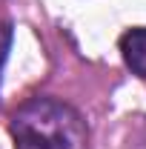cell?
Masks as SVG:
<instances>
[{
  "label": "cell",
  "instance_id": "obj_1",
  "mask_svg": "<svg viewBox=\"0 0 146 149\" xmlns=\"http://www.w3.org/2000/svg\"><path fill=\"white\" fill-rule=\"evenodd\" d=\"M17 149H86V123L77 112L55 97H32L12 118Z\"/></svg>",
  "mask_w": 146,
  "mask_h": 149
},
{
  "label": "cell",
  "instance_id": "obj_2",
  "mask_svg": "<svg viewBox=\"0 0 146 149\" xmlns=\"http://www.w3.org/2000/svg\"><path fill=\"white\" fill-rule=\"evenodd\" d=\"M123 60L138 77H146V29H129L120 37Z\"/></svg>",
  "mask_w": 146,
  "mask_h": 149
},
{
  "label": "cell",
  "instance_id": "obj_3",
  "mask_svg": "<svg viewBox=\"0 0 146 149\" xmlns=\"http://www.w3.org/2000/svg\"><path fill=\"white\" fill-rule=\"evenodd\" d=\"M9 46H12V26H9V23H0V66H3V60H6Z\"/></svg>",
  "mask_w": 146,
  "mask_h": 149
}]
</instances>
